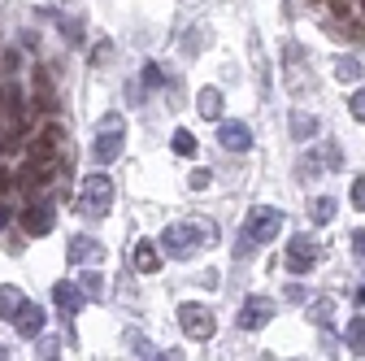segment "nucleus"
Masks as SVG:
<instances>
[{
  "label": "nucleus",
  "instance_id": "nucleus-1",
  "mask_svg": "<svg viewBox=\"0 0 365 361\" xmlns=\"http://www.w3.org/2000/svg\"><path fill=\"white\" fill-rule=\"evenodd\" d=\"M217 244V227L205 218H187V222H170L161 231V253L174 257V261H187L196 248H209Z\"/></svg>",
  "mask_w": 365,
  "mask_h": 361
},
{
  "label": "nucleus",
  "instance_id": "nucleus-2",
  "mask_svg": "<svg viewBox=\"0 0 365 361\" xmlns=\"http://www.w3.org/2000/svg\"><path fill=\"white\" fill-rule=\"evenodd\" d=\"M22 131H26L22 92L18 83H5V92H0V153H14L22 144Z\"/></svg>",
  "mask_w": 365,
  "mask_h": 361
},
{
  "label": "nucleus",
  "instance_id": "nucleus-3",
  "mask_svg": "<svg viewBox=\"0 0 365 361\" xmlns=\"http://www.w3.org/2000/svg\"><path fill=\"white\" fill-rule=\"evenodd\" d=\"M283 231V209H269V205H257L244 222V231H240V257L252 248V244H274V235Z\"/></svg>",
  "mask_w": 365,
  "mask_h": 361
},
{
  "label": "nucleus",
  "instance_id": "nucleus-4",
  "mask_svg": "<svg viewBox=\"0 0 365 361\" xmlns=\"http://www.w3.org/2000/svg\"><path fill=\"white\" fill-rule=\"evenodd\" d=\"M113 196H118V192H113V178L96 166V174L83 178V192H78V205H74V209H78L83 218H105V213L113 209Z\"/></svg>",
  "mask_w": 365,
  "mask_h": 361
},
{
  "label": "nucleus",
  "instance_id": "nucleus-5",
  "mask_svg": "<svg viewBox=\"0 0 365 361\" xmlns=\"http://www.w3.org/2000/svg\"><path fill=\"white\" fill-rule=\"evenodd\" d=\"M122 144H126V126H122L118 113H109L105 126L96 131V140H91V161H96V166L118 161V157H122Z\"/></svg>",
  "mask_w": 365,
  "mask_h": 361
},
{
  "label": "nucleus",
  "instance_id": "nucleus-6",
  "mask_svg": "<svg viewBox=\"0 0 365 361\" xmlns=\"http://www.w3.org/2000/svg\"><path fill=\"white\" fill-rule=\"evenodd\" d=\"M178 327H182V335L187 340H213V331H217V313L213 309H205V305H196V300H187V305H178Z\"/></svg>",
  "mask_w": 365,
  "mask_h": 361
},
{
  "label": "nucleus",
  "instance_id": "nucleus-7",
  "mask_svg": "<svg viewBox=\"0 0 365 361\" xmlns=\"http://www.w3.org/2000/svg\"><path fill=\"white\" fill-rule=\"evenodd\" d=\"M31 161H66V126L48 122L31 140Z\"/></svg>",
  "mask_w": 365,
  "mask_h": 361
},
{
  "label": "nucleus",
  "instance_id": "nucleus-8",
  "mask_svg": "<svg viewBox=\"0 0 365 361\" xmlns=\"http://www.w3.org/2000/svg\"><path fill=\"white\" fill-rule=\"evenodd\" d=\"M269 318H274V300L269 296H248L240 305V318L235 322H240V331H261Z\"/></svg>",
  "mask_w": 365,
  "mask_h": 361
},
{
  "label": "nucleus",
  "instance_id": "nucleus-9",
  "mask_svg": "<svg viewBox=\"0 0 365 361\" xmlns=\"http://www.w3.org/2000/svg\"><path fill=\"white\" fill-rule=\"evenodd\" d=\"M317 265V240L313 235H292L287 244V270L292 275H304V270Z\"/></svg>",
  "mask_w": 365,
  "mask_h": 361
},
{
  "label": "nucleus",
  "instance_id": "nucleus-10",
  "mask_svg": "<svg viewBox=\"0 0 365 361\" xmlns=\"http://www.w3.org/2000/svg\"><path fill=\"white\" fill-rule=\"evenodd\" d=\"M283 66H287V92H304V74H309V66H304V49L296 39H287L283 44Z\"/></svg>",
  "mask_w": 365,
  "mask_h": 361
},
{
  "label": "nucleus",
  "instance_id": "nucleus-11",
  "mask_svg": "<svg viewBox=\"0 0 365 361\" xmlns=\"http://www.w3.org/2000/svg\"><path fill=\"white\" fill-rule=\"evenodd\" d=\"M53 227H57V218H53V205H39V200H35V205H26V209H22V231H26L31 240L48 235Z\"/></svg>",
  "mask_w": 365,
  "mask_h": 361
},
{
  "label": "nucleus",
  "instance_id": "nucleus-12",
  "mask_svg": "<svg viewBox=\"0 0 365 361\" xmlns=\"http://www.w3.org/2000/svg\"><path fill=\"white\" fill-rule=\"evenodd\" d=\"M130 270H140V275H157V270H161V248L153 240H135L130 244Z\"/></svg>",
  "mask_w": 365,
  "mask_h": 361
},
{
  "label": "nucleus",
  "instance_id": "nucleus-13",
  "mask_svg": "<svg viewBox=\"0 0 365 361\" xmlns=\"http://www.w3.org/2000/svg\"><path fill=\"white\" fill-rule=\"evenodd\" d=\"M217 144H222L226 153H248V148H252V131H248L244 122H222V126H217Z\"/></svg>",
  "mask_w": 365,
  "mask_h": 361
},
{
  "label": "nucleus",
  "instance_id": "nucleus-14",
  "mask_svg": "<svg viewBox=\"0 0 365 361\" xmlns=\"http://www.w3.org/2000/svg\"><path fill=\"white\" fill-rule=\"evenodd\" d=\"M14 327H18L22 340H35V335L43 331V309H39L35 300H22V309L14 313Z\"/></svg>",
  "mask_w": 365,
  "mask_h": 361
},
{
  "label": "nucleus",
  "instance_id": "nucleus-15",
  "mask_svg": "<svg viewBox=\"0 0 365 361\" xmlns=\"http://www.w3.org/2000/svg\"><path fill=\"white\" fill-rule=\"evenodd\" d=\"M31 83H35V105H31V109L53 113V109H57V87H53V74H48V70H35V74H31Z\"/></svg>",
  "mask_w": 365,
  "mask_h": 361
},
{
  "label": "nucleus",
  "instance_id": "nucleus-16",
  "mask_svg": "<svg viewBox=\"0 0 365 361\" xmlns=\"http://www.w3.org/2000/svg\"><path fill=\"white\" fill-rule=\"evenodd\" d=\"M53 300H57L61 313H70V318H74V313L87 305V292H83L78 283H57V288H53Z\"/></svg>",
  "mask_w": 365,
  "mask_h": 361
},
{
  "label": "nucleus",
  "instance_id": "nucleus-17",
  "mask_svg": "<svg viewBox=\"0 0 365 361\" xmlns=\"http://www.w3.org/2000/svg\"><path fill=\"white\" fill-rule=\"evenodd\" d=\"M101 253H105V248L91 240V235H74L70 248H66V261H70V265H83V261H96Z\"/></svg>",
  "mask_w": 365,
  "mask_h": 361
},
{
  "label": "nucleus",
  "instance_id": "nucleus-18",
  "mask_svg": "<svg viewBox=\"0 0 365 361\" xmlns=\"http://www.w3.org/2000/svg\"><path fill=\"white\" fill-rule=\"evenodd\" d=\"M196 113L205 122H217L222 118V92L217 87H200V96H196Z\"/></svg>",
  "mask_w": 365,
  "mask_h": 361
},
{
  "label": "nucleus",
  "instance_id": "nucleus-19",
  "mask_svg": "<svg viewBox=\"0 0 365 361\" xmlns=\"http://www.w3.org/2000/svg\"><path fill=\"white\" fill-rule=\"evenodd\" d=\"M22 300H26V296H22L14 283H5V288H0V318H9V322H14V313L22 309Z\"/></svg>",
  "mask_w": 365,
  "mask_h": 361
},
{
  "label": "nucleus",
  "instance_id": "nucleus-20",
  "mask_svg": "<svg viewBox=\"0 0 365 361\" xmlns=\"http://www.w3.org/2000/svg\"><path fill=\"white\" fill-rule=\"evenodd\" d=\"M292 135H296L300 144H304V140H313V135H317V118H313V113H300V109H296V113H292Z\"/></svg>",
  "mask_w": 365,
  "mask_h": 361
},
{
  "label": "nucleus",
  "instance_id": "nucleus-21",
  "mask_svg": "<svg viewBox=\"0 0 365 361\" xmlns=\"http://www.w3.org/2000/svg\"><path fill=\"white\" fill-rule=\"evenodd\" d=\"M335 209H339V205H335V196H317V200L309 205V218L317 222V227H327V222L335 218Z\"/></svg>",
  "mask_w": 365,
  "mask_h": 361
},
{
  "label": "nucleus",
  "instance_id": "nucleus-22",
  "mask_svg": "<svg viewBox=\"0 0 365 361\" xmlns=\"http://www.w3.org/2000/svg\"><path fill=\"white\" fill-rule=\"evenodd\" d=\"M331 313H335V300H331V296H322V300L309 305V318H313L317 327H331Z\"/></svg>",
  "mask_w": 365,
  "mask_h": 361
},
{
  "label": "nucleus",
  "instance_id": "nucleus-23",
  "mask_svg": "<svg viewBox=\"0 0 365 361\" xmlns=\"http://www.w3.org/2000/svg\"><path fill=\"white\" fill-rule=\"evenodd\" d=\"M335 78H339V83H356V78H361V61H356V57H339V61H335Z\"/></svg>",
  "mask_w": 365,
  "mask_h": 361
},
{
  "label": "nucleus",
  "instance_id": "nucleus-24",
  "mask_svg": "<svg viewBox=\"0 0 365 361\" xmlns=\"http://www.w3.org/2000/svg\"><path fill=\"white\" fill-rule=\"evenodd\" d=\"M344 340H348L352 352H365V318H352L348 331H344Z\"/></svg>",
  "mask_w": 365,
  "mask_h": 361
},
{
  "label": "nucleus",
  "instance_id": "nucleus-25",
  "mask_svg": "<svg viewBox=\"0 0 365 361\" xmlns=\"http://www.w3.org/2000/svg\"><path fill=\"white\" fill-rule=\"evenodd\" d=\"M78 288L87 292V300H101V296H105V279L96 275V270H87V275L78 279Z\"/></svg>",
  "mask_w": 365,
  "mask_h": 361
},
{
  "label": "nucleus",
  "instance_id": "nucleus-26",
  "mask_svg": "<svg viewBox=\"0 0 365 361\" xmlns=\"http://www.w3.org/2000/svg\"><path fill=\"white\" fill-rule=\"evenodd\" d=\"M57 26H61L66 44H83V22H78V18H66V14H57Z\"/></svg>",
  "mask_w": 365,
  "mask_h": 361
},
{
  "label": "nucleus",
  "instance_id": "nucleus-27",
  "mask_svg": "<svg viewBox=\"0 0 365 361\" xmlns=\"http://www.w3.org/2000/svg\"><path fill=\"white\" fill-rule=\"evenodd\" d=\"M174 153H178V157H192V153H196V135L178 126V131H174Z\"/></svg>",
  "mask_w": 365,
  "mask_h": 361
},
{
  "label": "nucleus",
  "instance_id": "nucleus-28",
  "mask_svg": "<svg viewBox=\"0 0 365 361\" xmlns=\"http://www.w3.org/2000/svg\"><path fill=\"white\" fill-rule=\"evenodd\" d=\"M140 78H144V87H161V83H165V74H161V66H157V61H148V66L140 70Z\"/></svg>",
  "mask_w": 365,
  "mask_h": 361
},
{
  "label": "nucleus",
  "instance_id": "nucleus-29",
  "mask_svg": "<svg viewBox=\"0 0 365 361\" xmlns=\"http://www.w3.org/2000/svg\"><path fill=\"white\" fill-rule=\"evenodd\" d=\"M209 183H213V174H209V170H192V174H187V188H192V192H205Z\"/></svg>",
  "mask_w": 365,
  "mask_h": 361
},
{
  "label": "nucleus",
  "instance_id": "nucleus-30",
  "mask_svg": "<svg viewBox=\"0 0 365 361\" xmlns=\"http://www.w3.org/2000/svg\"><path fill=\"white\" fill-rule=\"evenodd\" d=\"M348 109H352V118H356V122H365V87H361V92L348 101Z\"/></svg>",
  "mask_w": 365,
  "mask_h": 361
},
{
  "label": "nucleus",
  "instance_id": "nucleus-31",
  "mask_svg": "<svg viewBox=\"0 0 365 361\" xmlns=\"http://www.w3.org/2000/svg\"><path fill=\"white\" fill-rule=\"evenodd\" d=\"M352 205H356V209H365V174L352 183Z\"/></svg>",
  "mask_w": 365,
  "mask_h": 361
},
{
  "label": "nucleus",
  "instance_id": "nucleus-32",
  "mask_svg": "<svg viewBox=\"0 0 365 361\" xmlns=\"http://www.w3.org/2000/svg\"><path fill=\"white\" fill-rule=\"evenodd\" d=\"M352 253L365 261V231H352Z\"/></svg>",
  "mask_w": 365,
  "mask_h": 361
},
{
  "label": "nucleus",
  "instance_id": "nucleus-33",
  "mask_svg": "<svg viewBox=\"0 0 365 361\" xmlns=\"http://www.w3.org/2000/svg\"><path fill=\"white\" fill-rule=\"evenodd\" d=\"M57 352H61L57 340H43V344H39V357H57Z\"/></svg>",
  "mask_w": 365,
  "mask_h": 361
},
{
  "label": "nucleus",
  "instance_id": "nucleus-34",
  "mask_svg": "<svg viewBox=\"0 0 365 361\" xmlns=\"http://www.w3.org/2000/svg\"><path fill=\"white\" fill-rule=\"evenodd\" d=\"M109 53H113V49H109V44H101V49H96V53H91V66H101V61H109Z\"/></svg>",
  "mask_w": 365,
  "mask_h": 361
},
{
  "label": "nucleus",
  "instance_id": "nucleus-35",
  "mask_svg": "<svg viewBox=\"0 0 365 361\" xmlns=\"http://www.w3.org/2000/svg\"><path fill=\"white\" fill-rule=\"evenodd\" d=\"M331 9H335L339 18H348V14H352V5H348V0H331Z\"/></svg>",
  "mask_w": 365,
  "mask_h": 361
},
{
  "label": "nucleus",
  "instance_id": "nucleus-36",
  "mask_svg": "<svg viewBox=\"0 0 365 361\" xmlns=\"http://www.w3.org/2000/svg\"><path fill=\"white\" fill-rule=\"evenodd\" d=\"M9 188H14V178H9V174H5V170H0V196H5V192H9Z\"/></svg>",
  "mask_w": 365,
  "mask_h": 361
},
{
  "label": "nucleus",
  "instance_id": "nucleus-37",
  "mask_svg": "<svg viewBox=\"0 0 365 361\" xmlns=\"http://www.w3.org/2000/svg\"><path fill=\"white\" fill-rule=\"evenodd\" d=\"M5 227H9V209H5V205H0V231H5Z\"/></svg>",
  "mask_w": 365,
  "mask_h": 361
},
{
  "label": "nucleus",
  "instance_id": "nucleus-38",
  "mask_svg": "<svg viewBox=\"0 0 365 361\" xmlns=\"http://www.w3.org/2000/svg\"><path fill=\"white\" fill-rule=\"evenodd\" d=\"M356 305H361V309H365V283H361V288H356Z\"/></svg>",
  "mask_w": 365,
  "mask_h": 361
},
{
  "label": "nucleus",
  "instance_id": "nucleus-39",
  "mask_svg": "<svg viewBox=\"0 0 365 361\" xmlns=\"http://www.w3.org/2000/svg\"><path fill=\"white\" fill-rule=\"evenodd\" d=\"M5 357H9V352H5V344H0V361H5Z\"/></svg>",
  "mask_w": 365,
  "mask_h": 361
},
{
  "label": "nucleus",
  "instance_id": "nucleus-40",
  "mask_svg": "<svg viewBox=\"0 0 365 361\" xmlns=\"http://www.w3.org/2000/svg\"><path fill=\"white\" fill-rule=\"evenodd\" d=\"M309 5H317V0H309Z\"/></svg>",
  "mask_w": 365,
  "mask_h": 361
},
{
  "label": "nucleus",
  "instance_id": "nucleus-41",
  "mask_svg": "<svg viewBox=\"0 0 365 361\" xmlns=\"http://www.w3.org/2000/svg\"><path fill=\"white\" fill-rule=\"evenodd\" d=\"M361 9H365V0H361Z\"/></svg>",
  "mask_w": 365,
  "mask_h": 361
}]
</instances>
